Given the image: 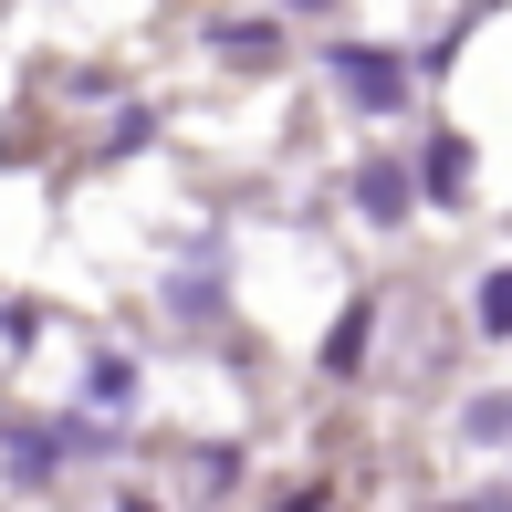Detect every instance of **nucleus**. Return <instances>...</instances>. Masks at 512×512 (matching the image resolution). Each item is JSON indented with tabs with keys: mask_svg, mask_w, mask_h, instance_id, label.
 <instances>
[{
	"mask_svg": "<svg viewBox=\"0 0 512 512\" xmlns=\"http://www.w3.org/2000/svg\"><path fill=\"white\" fill-rule=\"evenodd\" d=\"M345 84H356V105H387V95H398V74H387V63H356V53H345Z\"/></svg>",
	"mask_w": 512,
	"mask_h": 512,
	"instance_id": "obj_1",
	"label": "nucleus"
},
{
	"mask_svg": "<svg viewBox=\"0 0 512 512\" xmlns=\"http://www.w3.org/2000/svg\"><path fill=\"white\" fill-rule=\"evenodd\" d=\"M481 324H492V335H512V272H492V283H481Z\"/></svg>",
	"mask_w": 512,
	"mask_h": 512,
	"instance_id": "obj_2",
	"label": "nucleus"
}]
</instances>
